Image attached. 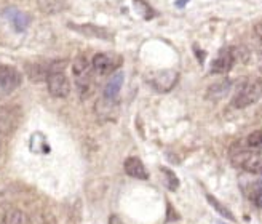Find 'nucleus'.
Segmentation results:
<instances>
[{"label":"nucleus","mask_w":262,"mask_h":224,"mask_svg":"<svg viewBox=\"0 0 262 224\" xmlns=\"http://www.w3.org/2000/svg\"><path fill=\"white\" fill-rule=\"evenodd\" d=\"M232 164L250 173H262V149L238 148L232 152Z\"/></svg>","instance_id":"f257e3e1"},{"label":"nucleus","mask_w":262,"mask_h":224,"mask_svg":"<svg viewBox=\"0 0 262 224\" xmlns=\"http://www.w3.org/2000/svg\"><path fill=\"white\" fill-rule=\"evenodd\" d=\"M260 98H262V80L260 78H254V80L245 82L238 88V91L235 93L232 99V106L237 109H243L257 103Z\"/></svg>","instance_id":"f03ea898"},{"label":"nucleus","mask_w":262,"mask_h":224,"mask_svg":"<svg viewBox=\"0 0 262 224\" xmlns=\"http://www.w3.org/2000/svg\"><path fill=\"white\" fill-rule=\"evenodd\" d=\"M72 71H74L78 93H80L82 98H86L91 93V87H93V78H91V71H93V68H91L90 61L85 56H78L74 61Z\"/></svg>","instance_id":"7ed1b4c3"},{"label":"nucleus","mask_w":262,"mask_h":224,"mask_svg":"<svg viewBox=\"0 0 262 224\" xmlns=\"http://www.w3.org/2000/svg\"><path fill=\"white\" fill-rule=\"evenodd\" d=\"M47 85H48V91L51 96L55 98H66L71 93V84L69 78L66 77L64 71L61 68H53L50 69L47 74Z\"/></svg>","instance_id":"20e7f679"},{"label":"nucleus","mask_w":262,"mask_h":224,"mask_svg":"<svg viewBox=\"0 0 262 224\" xmlns=\"http://www.w3.org/2000/svg\"><path fill=\"white\" fill-rule=\"evenodd\" d=\"M21 85V74L7 64H0V99L10 96Z\"/></svg>","instance_id":"39448f33"},{"label":"nucleus","mask_w":262,"mask_h":224,"mask_svg":"<svg viewBox=\"0 0 262 224\" xmlns=\"http://www.w3.org/2000/svg\"><path fill=\"white\" fill-rule=\"evenodd\" d=\"M179 78V74L173 69H163V71H157L149 77V84L154 87V90L160 91V93H166V91L171 90Z\"/></svg>","instance_id":"423d86ee"},{"label":"nucleus","mask_w":262,"mask_h":224,"mask_svg":"<svg viewBox=\"0 0 262 224\" xmlns=\"http://www.w3.org/2000/svg\"><path fill=\"white\" fill-rule=\"evenodd\" d=\"M235 61H237V50L232 47L221 48L219 53L211 63V72L213 74H227L232 68Z\"/></svg>","instance_id":"0eeeda50"},{"label":"nucleus","mask_w":262,"mask_h":224,"mask_svg":"<svg viewBox=\"0 0 262 224\" xmlns=\"http://www.w3.org/2000/svg\"><path fill=\"white\" fill-rule=\"evenodd\" d=\"M122 59L120 58H115L112 55H106V53H98L93 56L91 59V68L98 75H109L112 74L117 68L120 66Z\"/></svg>","instance_id":"6e6552de"},{"label":"nucleus","mask_w":262,"mask_h":224,"mask_svg":"<svg viewBox=\"0 0 262 224\" xmlns=\"http://www.w3.org/2000/svg\"><path fill=\"white\" fill-rule=\"evenodd\" d=\"M69 28L80 32L86 37L91 38H101V40H112V32H109L107 29L99 28V26L95 24H69Z\"/></svg>","instance_id":"1a4fd4ad"},{"label":"nucleus","mask_w":262,"mask_h":224,"mask_svg":"<svg viewBox=\"0 0 262 224\" xmlns=\"http://www.w3.org/2000/svg\"><path fill=\"white\" fill-rule=\"evenodd\" d=\"M125 167V173L131 178H136V179H147L149 173L144 164L138 159V157H128L123 164Z\"/></svg>","instance_id":"9d476101"},{"label":"nucleus","mask_w":262,"mask_h":224,"mask_svg":"<svg viewBox=\"0 0 262 224\" xmlns=\"http://www.w3.org/2000/svg\"><path fill=\"white\" fill-rule=\"evenodd\" d=\"M5 16L18 32H23V31L28 29V26L31 23V18L26 15V13L19 11L18 8H7L5 10Z\"/></svg>","instance_id":"9b49d317"},{"label":"nucleus","mask_w":262,"mask_h":224,"mask_svg":"<svg viewBox=\"0 0 262 224\" xmlns=\"http://www.w3.org/2000/svg\"><path fill=\"white\" fill-rule=\"evenodd\" d=\"M122 85H123V72H115L111 78L109 82L106 85V88H104V96L109 101H115L117 96H119L120 90H122Z\"/></svg>","instance_id":"f8f14e48"},{"label":"nucleus","mask_w":262,"mask_h":224,"mask_svg":"<svg viewBox=\"0 0 262 224\" xmlns=\"http://www.w3.org/2000/svg\"><path fill=\"white\" fill-rule=\"evenodd\" d=\"M37 5L45 15H56L66 8V0H37Z\"/></svg>","instance_id":"ddd939ff"},{"label":"nucleus","mask_w":262,"mask_h":224,"mask_svg":"<svg viewBox=\"0 0 262 224\" xmlns=\"http://www.w3.org/2000/svg\"><path fill=\"white\" fill-rule=\"evenodd\" d=\"M230 90V82L229 80H221L214 85L208 88V98L213 101H219L221 98H224Z\"/></svg>","instance_id":"4468645a"},{"label":"nucleus","mask_w":262,"mask_h":224,"mask_svg":"<svg viewBox=\"0 0 262 224\" xmlns=\"http://www.w3.org/2000/svg\"><path fill=\"white\" fill-rule=\"evenodd\" d=\"M206 200H208V203L209 205H211L214 210H216V212L221 215V216H224L226 219H229V221H235V216L232 215V212H230V210L226 207V205H222L217 199H216V197L214 195H211V194H208L206 195Z\"/></svg>","instance_id":"2eb2a0df"},{"label":"nucleus","mask_w":262,"mask_h":224,"mask_svg":"<svg viewBox=\"0 0 262 224\" xmlns=\"http://www.w3.org/2000/svg\"><path fill=\"white\" fill-rule=\"evenodd\" d=\"M246 146L253 149H262V130H256L246 138Z\"/></svg>","instance_id":"dca6fc26"},{"label":"nucleus","mask_w":262,"mask_h":224,"mask_svg":"<svg viewBox=\"0 0 262 224\" xmlns=\"http://www.w3.org/2000/svg\"><path fill=\"white\" fill-rule=\"evenodd\" d=\"M162 171L166 175V186H168V189L169 191H176L178 189V186H179V181H178V178H176V175L173 173L171 170H168V168H162Z\"/></svg>","instance_id":"f3484780"},{"label":"nucleus","mask_w":262,"mask_h":224,"mask_svg":"<svg viewBox=\"0 0 262 224\" xmlns=\"http://www.w3.org/2000/svg\"><path fill=\"white\" fill-rule=\"evenodd\" d=\"M254 32L259 38V47H257V63H259V69L262 71V21L254 26Z\"/></svg>","instance_id":"a211bd4d"},{"label":"nucleus","mask_w":262,"mask_h":224,"mask_svg":"<svg viewBox=\"0 0 262 224\" xmlns=\"http://www.w3.org/2000/svg\"><path fill=\"white\" fill-rule=\"evenodd\" d=\"M5 224H24V216L18 210H11L5 218Z\"/></svg>","instance_id":"6ab92c4d"},{"label":"nucleus","mask_w":262,"mask_h":224,"mask_svg":"<svg viewBox=\"0 0 262 224\" xmlns=\"http://www.w3.org/2000/svg\"><path fill=\"white\" fill-rule=\"evenodd\" d=\"M109 224H125L119 216H115V215H112L111 218H109Z\"/></svg>","instance_id":"aec40b11"},{"label":"nucleus","mask_w":262,"mask_h":224,"mask_svg":"<svg viewBox=\"0 0 262 224\" xmlns=\"http://www.w3.org/2000/svg\"><path fill=\"white\" fill-rule=\"evenodd\" d=\"M187 2H189V0H181V2H178V7H182L184 4H187Z\"/></svg>","instance_id":"412c9836"}]
</instances>
